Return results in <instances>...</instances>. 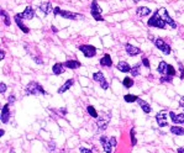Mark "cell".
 I'll use <instances>...</instances> for the list:
<instances>
[{
  "mask_svg": "<svg viewBox=\"0 0 184 153\" xmlns=\"http://www.w3.org/2000/svg\"><path fill=\"white\" fill-rule=\"evenodd\" d=\"M25 93H26V95H45L46 94V92L42 88V85L39 84L37 82H30L26 85Z\"/></svg>",
  "mask_w": 184,
  "mask_h": 153,
  "instance_id": "1",
  "label": "cell"
},
{
  "mask_svg": "<svg viewBox=\"0 0 184 153\" xmlns=\"http://www.w3.org/2000/svg\"><path fill=\"white\" fill-rule=\"evenodd\" d=\"M53 15L55 16H58L61 15L62 18L64 19H68V20H81L84 19V15L82 14H77V13H72V11H67V10H62L61 8L56 6L55 10H53Z\"/></svg>",
  "mask_w": 184,
  "mask_h": 153,
  "instance_id": "2",
  "label": "cell"
},
{
  "mask_svg": "<svg viewBox=\"0 0 184 153\" xmlns=\"http://www.w3.org/2000/svg\"><path fill=\"white\" fill-rule=\"evenodd\" d=\"M147 25H148L150 27H156V29H161V30H164L167 24L164 22L163 20L161 19V16H160L158 11H156V13H153L152 18H150V20L147 21Z\"/></svg>",
  "mask_w": 184,
  "mask_h": 153,
  "instance_id": "3",
  "label": "cell"
},
{
  "mask_svg": "<svg viewBox=\"0 0 184 153\" xmlns=\"http://www.w3.org/2000/svg\"><path fill=\"white\" fill-rule=\"evenodd\" d=\"M157 11H158V14H160L161 19L163 20L167 25H169V26H171V29H177V24H176V21L169 16V14L167 13V9H166V8H161V9H158Z\"/></svg>",
  "mask_w": 184,
  "mask_h": 153,
  "instance_id": "4",
  "label": "cell"
},
{
  "mask_svg": "<svg viewBox=\"0 0 184 153\" xmlns=\"http://www.w3.org/2000/svg\"><path fill=\"white\" fill-rule=\"evenodd\" d=\"M90 14H92V16L94 18L95 21H104V18H103V15H102V9L99 8L97 0H93V1H92V5H90Z\"/></svg>",
  "mask_w": 184,
  "mask_h": 153,
  "instance_id": "5",
  "label": "cell"
},
{
  "mask_svg": "<svg viewBox=\"0 0 184 153\" xmlns=\"http://www.w3.org/2000/svg\"><path fill=\"white\" fill-rule=\"evenodd\" d=\"M78 48H79V51H82L83 55L87 58H93L97 55V47H94L92 45H81Z\"/></svg>",
  "mask_w": 184,
  "mask_h": 153,
  "instance_id": "6",
  "label": "cell"
},
{
  "mask_svg": "<svg viewBox=\"0 0 184 153\" xmlns=\"http://www.w3.org/2000/svg\"><path fill=\"white\" fill-rule=\"evenodd\" d=\"M110 117H111V113H106L105 116H100L98 117L97 120V126H98V130L99 131H105L108 125H109V121H110Z\"/></svg>",
  "mask_w": 184,
  "mask_h": 153,
  "instance_id": "7",
  "label": "cell"
},
{
  "mask_svg": "<svg viewBox=\"0 0 184 153\" xmlns=\"http://www.w3.org/2000/svg\"><path fill=\"white\" fill-rule=\"evenodd\" d=\"M155 45H156V47H157L160 51L163 52L164 55H171V52H172L171 46H169L167 42H164V40H162L161 37H158V38L155 40Z\"/></svg>",
  "mask_w": 184,
  "mask_h": 153,
  "instance_id": "8",
  "label": "cell"
},
{
  "mask_svg": "<svg viewBox=\"0 0 184 153\" xmlns=\"http://www.w3.org/2000/svg\"><path fill=\"white\" fill-rule=\"evenodd\" d=\"M167 115H168V111H160L156 115V121L160 127H164V126H168V121H167Z\"/></svg>",
  "mask_w": 184,
  "mask_h": 153,
  "instance_id": "9",
  "label": "cell"
},
{
  "mask_svg": "<svg viewBox=\"0 0 184 153\" xmlns=\"http://www.w3.org/2000/svg\"><path fill=\"white\" fill-rule=\"evenodd\" d=\"M93 79L102 85V88L104 90H106L109 88V84H108V82H106V79H105V76H104V74H103L102 72H95L93 74Z\"/></svg>",
  "mask_w": 184,
  "mask_h": 153,
  "instance_id": "10",
  "label": "cell"
},
{
  "mask_svg": "<svg viewBox=\"0 0 184 153\" xmlns=\"http://www.w3.org/2000/svg\"><path fill=\"white\" fill-rule=\"evenodd\" d=\"M125 51H126V53H127L129 56H131V57L137 56V55L141 53V50H140L139 47L131 45V43H126V45H125Z\"/></svg>",
  "mask_w": 184,
  "mask_h": 153,
  "instance_id": "11",
  "label": "cell"
},
{
  "mask_svg": "<svg viewBox=\"0 0 184 153\" xmlns=\"http://www.w3.org/2000/svg\"><path fill=\"white\" fill-rule=\"evenodd\" d=\"M19 16H20L22 20H31L35 18V10L31 8V6H26V9L19 14Z\"/></svg>",
  "mask_w": 184,
  "mask_h": 153,
  "instance_id": "12",
  "label": "cell"
},
{
  "mask_svg": "<svg viewBox=\"0 0 184 153\" xmlns=\"http://www.w3.org/2000/svg\"><path fill=\"white\" fill-rule=\"evenodd\" d=\"M1 122L3 124H8L9 119H10V109H9V104H5L1 109Z\"/></svg>",
  "mask_w": 184,
  "mask_h": 153,
  "instance_id": "13",
  "label": "cell"
},
{
  "mask_svg": "<svg viewBox=\"0 0 184 153\" xmlns=\"http://www.w3.org/2000/svg\"><path fill=\"white\" fill-rule=\"evenodd\" d=\"M63 64H64V67L68 68V69H78L79 67H82V63H81L79 61H74V59H72V61L69 59V61L64 62Z\"/></svg>",
  "mask_w": 184,
  "mask_h": 153,
  "instance_id": "14",
  "label": "cell"
},
{
  "mask_svg": "<svg viewBox=\"0 0 184 153\" xmlns=\"http://www.w3.org/2000/svg\"><path fill=\"white\" fill-rule=\"evenodd\" d=\"M14 20H15V22H16V25L19 26V29H20L21 31L24 32V34H29L30 32V30H29V27L22 22V19H21L20 16H19V14L18 15H15V18H14Z\"/></svg>",
  "mask_w": 184,
  "mask_h": 153,
  "instance_id": "15",
  "label": "cell"
},
{
  "mask_svg": "<svg viewBox=\"0 0 184 153\" xmlns=\"http://www.w3.org/2000/svg\"><path fill=\"white\" fill-rule=\"evenodd\" d=\"M168 115L174 124H184V114H174L173 111H169Z\"/></svg>",
  "mask_w": 184,
  "mask_h": 153,
  "instance_id": "16",
  "label": "cell"
},
{
  "mask_svg": "<svg viewBox=\"0 0 184 153\" xmlns=\"http://www.w3.org/2000/svg\"><path fill=\"white\" fill-rule=\"evenodd\" d=\"M40 10L45 15H48V14L52 13V10H55V8H52V4L50 1H46V3H42L40 5Z\"/></svg>",
  "mask_w": 184,
  "mask_h": 153,
  "instance_id": "17",
  "label": "cell"
},
{
  "mask_svg": "<svg viewBox=\"0 0 184 153\" xmlns=\"http://www.w3.org/2000/svg\"><path fill=\"white\" fill-rule=\"evenodd\" d=\"M73 84H74V79H68L63 85H62L61 88H58V94H62V93H64V92H67V90H69L72 87H73Z\"/></svg>",
  "mask_w": 184,
  "mask_h": 153,
  "instance_id": "18",
  "label": "cell"
},
{
  "mask_svg": "<svg viewBox=\"0 0 184 153\" xmlns=\"http://www.w3.org/2000/svg\"><path fill=\"white\" fill-rule=\"evenodd\" d=\"M116 68H118L120 72H123V73H129V72H131V66H130L127 62H125V61L119 62L118 66H116Z\"/></svg>",
  "mask_w": 184,
  "mask_h": 153,
  "instance_id": "19",
  "label": "cell"
},
{
  "mask_svg": "<svg viewBox=\"0 0 184 153\" xmlns=\"http://www.w3.org/2000/svg\"><path fill=\"white\" fill-rule=\"evenodd\" d=\"M137 104L141 106V109L143 110V113H145V114H150V113L152 111L151 105H150L147 101H145V100H142V99H140V98H139V100H137Z\"/></svg>",
  "mask_w": 184,
  "mask_h": 153,
  "instance_id": "20",
  "label": "cell"
},
{
  "mask_svg": "<svg viewBox=\"0 0 184 153\" xmlns=\"http://www.w3.org/2000/svg\"><path fill=\"white\" fill-rule=\"evenodd\" d=\"M100 142H102V146L103 148H104V151L106 153H113L111 152V145H110V142H109V138H106L105 136H102L100 137Z\"/></svg>",
  "mask_w": 184,
  "mask_h": 153,
  "instance_id": "21",
  "label": "cell"
},
{
  "mask_svg": "<svg viewBox=\"0 0 184 153\" xmlns=\"http://www.w3.org/2000/svg\"><path fill=\"white\" fill-rule=\"evenodd\" d=\"M150 14H151V10H150V8H147V6H140V8L136 9V15H137L139 18L147 16V15H150Z\"/></svg>",
  "mask_w": 184,
  "mask_h": 153,
  "instance_id": "22",
  "label": "cell"
},
{
  "mask_svg": "<svg viewBox=\"0 0 184 153\" xmlns=\"http://www.w3.org/2000/svg\"><path fill=\"white\" fill-rule=\"evenodd\" d=\"M52 72L55 76H61L64 73V64L63 63H56L53 67H52Z\"/></svg>",
  "mask_w": 184,
  "mask_h": 153,
  "instance_id": "23",
  "label": "cell"
},
{
  "mask_svg": "<svg viewBox=\"0 0 184 153\" xmlns=\"http://www.w3.org/2000/svg\"><path fill=\"white\" fill-rule=\"evenodd\" d=\"M100 66H103V67H111V66H113V59H111V56L106 53V55H105V56L100 59Z\"/></svg>",
  "mask_w": 184,
  "mask_h": 153,
  "instance_id": "24",
  "label": "cell"
},
{
  "mask_svg": "<svg viewBox=\"0 0 184 153\" xmlns=\"http://www.w3.org/2000/svg\"><path fill=\"white\" fill-rule=\"evenodd\" d=\"M167 68H168V63L164 62V61H161V63H160L158 67H157V72L161 73V74L167 76Z\"/></svg>",
  "mask_w": 184,
  "mask_h": 153,
  "instance_id": "25",
  "label": "cell"
},
{
  "mask_svg": "<svg viewBox=\"0 0 184 153\" xmlns=\"http://www.w3.org/2000/svg\"><path fill=\"white\" fill-rule=\"evenodd\" d=\"M171 132L177 136H183L184 135V129L181 126H171Z\"/></svg>",
  "mask_w": 184,
  "mask_h": 153,
  "instance_id": "26",
  "label": "cell"
},
{
  "mask_svg": "<svg viewBox=\"0 0 184 153\" xmlns=\"http://www.w3.org/2000/svg\"><path fill=\"white\" fill-rule=\"evenodd\" d=\"M0 15H1V18L4 19V24H5L6 26H10V25H11L10 16H9V14H8L5 10H1V11H0Z\"/></svg>",
  "mask_w": 184,
  "mask_h": 153,
  "instance_id": "27",
  "label": "cell"
},
{
  "mask_svg": "<svg viewBox=\"0 0 184 153\" xmlns=\"http://www.w3.org/2000/svg\"><path fill=\"white\" fill-rule=\"evenodd\" d=\"M87 111H88V114L90 115L92 117H94V119H98V117H99L98 111H97V110H95V108H94V106H92V105H88V106H87Z\"/></svg>",
  "mask_w": 184,
  "mask_h": 153,
  "instance_id": "28",
  "label": "cell"
},
{
  "mask_svg": "<svg viewBox=\"0 0 184 153\" xmlns=\"http://www.w3.org/2000/svg\"><path fill=\"white\" fill-rule=\"evenodd\" d=\"M124 100L126 103H135V101L139 100V96L134 95V94H126V95L124 96Z\"/></svg>",
  "mask_w": 184,
  "mask_h": 153,
  "instance_id": "29",
  "label": "cell"
},
{
  "mask_svg": "<svg viewBox=\"0 0 184 153\" xmlns=\"http://www.w3.org/2000/svg\"><path fill=\"white\" fill-rule=\"evenodd\" d=\"M140 67H141V63H137L134 67H131V76H140Z\"/></svg>",
  "mask_w": 184,
  "mask_h": 153,
  "instance_id": "30",
  "label": "cell"
},
{
  "mask_svg": "<svg viewBox=\"0 0 184 153\" xmlns=\"http://www.w3.org/2000/svg\"><path fill=\"white\" fill-rule=\"evenodd\" d=\"M123 84H124V87L125 88H132L134 87V80L130 78V76H126V78H124V80H123Z\"/></svg>",
  "mask_w": 184,
  "mask_h": 153,
  "instance_id": "31",
  "label": "cell"
},
{
  "mask_svg": "<svg viewBox=\"0 0 184 153\" xmlns=\"http://www.w3.org/2000/svg\"><path fill=\"white\" fill-rule=\"evenodd\" d=\"M130 138H131V145L132 146H136L137 140H136V135H135V129H131V131H130Z\"/></svg>",
  "mask_w": 184,
  "mask_h": 153,
  "instance_id": "32",
  "label": "cell"
},
{
  "mask_svg": "<svg viewBox=\"0 0 184 153\" xmlns=\"http://www.w3.org/2000/svg\"><path fill=\"white\" fill-rule=\"evenodd\" d=\"M160 82L163 84V83H172L173 82V76H161L160 78Z\"/></svg>",
  "mask_w": 184,
  "mask_h": 153,
  "instance_id": "33",
  "label": "cell"
},
{
  "mask_svg": "<svg viewBox=\"0 0 184 153\" xmlns=\"http://www.w3.org/2000/svg\"><path fill=\"white\" fill-rule=\"evenodd\" d=\"M176 69H174V67L173 66H171V64H168V68H167V76H176Z\"/></svg>",
  "mask_w": 184,
  "mask_h": 153,
  "instance_id": "34",
  "label": "cell"
},
{
  "mask_svg": "<svg viewBox=\"0 0 184 153\" xmlns=\"http://www.w3.org/2000/svg\"><path fill=\"white\" fill-rule=\"evenodd\" d=\"M178 71H179V78L181 79H184V67L182 63H179V66H178Z\"/></svg>",
  "mask_w": 184,
  "mask_h": 153,
  "instance_id": "35",
  "label": "cell"
},
{
  "mask_svg": "<svg viewBox=\"0 0 184 153\" xmlns=\"http://www.w3.org/2000/svg\"><path fill=\"white\" fill-rule=\"evenodd\" d=\"M142 64H143V67H145V68H147V69H150V68H151L148 58H142Z\"/></svg>",
  "mask_w": 184,
  "mask_h": 153,
  "instance_id": "36",
  "label": "cell"
},
{
  "mask_svg": "<svg viewBox=\"0 0 184 153\" xmlns=\"http://www.w3.org/2000/svg\"><path fill=\"white\" fill-rule=\"evenodd\" d=\"M5 92H6V84L1 83V84H0V94H4Z\"/></svg>",
  "mask_w": 184,
  "mask_h": 153,
  "instance_id": "37",
  "label": "cell"
},
{
  "mask_svg": "<svg viewBox=\"0 0 184 153\" xmlns=\"http://www.w3.org/2000/svg\"><path fill=\"white\" fill-rule=\"evenodd\" d=\"M109 142H110V145H111L113 147L116 146V138H115V137H109Z\"/></svg>",
  "mask_w": 184,
  "mask_h": 153,
  "instance_id": "38",
  "label": "cell"
},
{
  "mask_svg": "<svg viewBox=\"0 0 184 153\" xmlns=\"http://www.w3.org/2000/svg\"><path fill=\"white\" fill-rule=\"evenodd\" d=\"M15 100H16V99H15V95H13V94H11V95L8 96V101H9V104H10V103H14Z\"/></svg>",
  "mask_w": 184,
  "mask_h": 153,
  "instance_id": "39",
  "label": "cell"
},
{
  "mask_svg": "<svg viewBox=\"0 0 184 153\" xmlns=\"http://www.w3.org/2000/svg\"><path fill=\"white\" fill-rule=\"evenodd\" d=\"M179 108H182L184 110V96H182L181 100H179Z\"/></svg>",
  "mask_w": 184,
  "mask_h": 153,
  "instance_id": "40",
  "label": "cell"
},
{
  "mask_svg": "<svg viewBox=\"0 0 184 153\" xmlns=\"http://www.w3.org/2000/svg\"><path fill=\"white\" fill-rule=\"evenodd\" d=\"M79 151H81V153H93L90 150H87V148H83V147H81Z\"/></svg>",
  "mask_w": 184,
  "mask_h": 153,
  "instance_id": "41",
  "label": "cell"
},
{
  "mask_svg": "<svg viewBox=\"0 0 184 153\" xmlns=\"http://www.w3.org/2000/svg\"><path fill=\"white\" fill-rule=\"evenodd\" d=\"M4 58H5V52H4V51H3V50H1V51H0V59H1V61H3V59H4Z\"/></svg>",
  "mask_w": 184,
  "mask_h": 153,
  "instance_id": "42",
  "label": "cell"
},
{
  "mask_svg": "<svg viewBox=\"0 0 184 153\" xmlns=\"http://www.w3.org/2000/svg\"><path fill=\"white\" fill-rule=\"evenodd\" d=\"M177 152H178V153H184V148H183V147L178 148V150H177Z\"/></svg>",
  "mask_w": 184,
  "mask_h": 153,
  "instance_id": "43",
  "label": "cell"
},
{
  "mask_svg": "<svg viewBox=\"0 0 184 153\" xmlns=\"http://www.w3.org/2000/svg\"><path fill=\"white\" fill-rule=\"evenodd\" d=\"M4 134H5V131L1 129V130H0V136H4Z\"/></svg>",
  "mask_w": 184,
  "mask_h": 153,
  "instance_id": "44",
  "label": "cell"
},
{
  "mask_svg": "<svg viewBox=\"0 0 184 153\" xmlns=\"http://www.w3.org/2000/svg\"><path fill=\"white\" fill-rule=\"evenodd\" d=\"M52 30H53V32H57V29L55 26H52Z\"/></svg>",
  "mask_w": 184,
  "mask_h": 153,
  "instance_id": "45",
  "label": "cell"
},
{
  "mask_svg": "<svg viewBox=\"0 0 184 153\" xmlns=\"http://www.w3.org/2000/svg\"><path fill=\"white\" fill-rule=\"evenodd\" d=\"M134 1H135V3H139V1H140V0H134Z\"/></svg>",
  "mask_w": 184,
  "mask_h": 153,
  "instance_id": "46",
  "label": "cell"
}]
</instances>
